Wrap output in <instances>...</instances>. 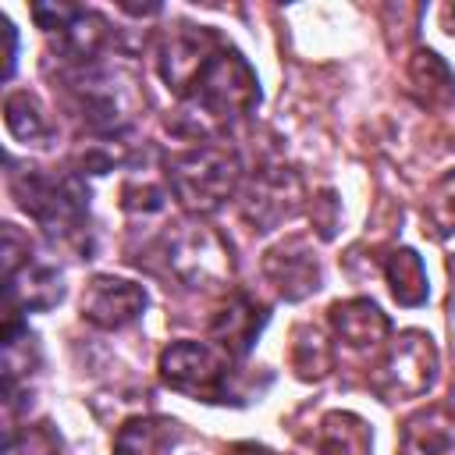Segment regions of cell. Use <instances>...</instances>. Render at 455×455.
Returning a JSON list of instances; mask_svg holds the SVG:
<instances>
[{
  "label": "cell",
  "mask_w": 455,
  "mask_h": 455,
  "mask_svg": "<svg viewBox=\"0 0 455 455\" xmlns=\"http://www.w3.org/2000/svg\"><path fill=\"white\" fill-rule=\"evenodd\" d=\"M167 263L185 284H220L231 274L224 238L203 224H188L167 242Z\"/></svg>",
  "instance_id": "7"
},
{
  "label": "cell",
  "mask_w": 455,
  "mask_h": 455,
  "mask_svg": "<svg viewBox=\"0 0 455 455\" xmlns=\"http://www.w3.org/2000/svg\"><path fill=\"white\" fill-rule=\"evenodd\" d=\"M160 75L167 89L181 96V117L188 135H210L235 117H245L256 100V75L238 50L220 43L210 28H178L160 50Z\"/></svg>",
  "instance_id": "1"
},
{
  "label": "cell",
  "mask_w": 455,
  "mask_h": 455,
  "mask_svg": "<svg viewBox=\"0 0 455 455\" xmlns=\"http://www.w3.org/2000/svg\"><path fill=\"white\" fill-rule=\"evenodd\" d=\"M11 192L25 213H32L50 235H75L85 220V188L75 174L25 171L11 174Z\"/></svg>",
  "instance_id": "4"
},
{
  "label": "cell",
  "mask_w": 455,
  "mask_h": 455,
  "mask_svg": "<svg viewBox=\"0 0 455 455\" xmlns=\"http://www.w3.org/2000/svg\"><path fill=\"white\" fill-rule=\"evenodd\" d=\"M295 199H299V181L291 174H263L259 181H252L245 213L252 224L270 228L295 210Z\"/></svg>",
  "instance_id": "15"
},
{
  "label": "cell",
  "mask_w": 455,
  "mask_h": 455,
  "mask_svg": "<svg viewBox=\"0 0 455 455\" xmlns=\"http://www.w3.org/2000/svg\"><path fill=\"white\" fill-rule=\"evenodd\" d=\"M7 455H60V437L50 430V423H36L7 437Z\"/></svg>",
  "instance_id": "21"
},
{
  "label": "cell",
  "mask_w": 455,
  "mask_h": 455,
  "mask_svg": "<svg viewBox=\"0 0 455 455\" xmlns=\"http://www.w3.org/2000/svg\"><path fill=\"white\" fill-rule=\"evenodd\" d=\"M146 309V291L135 281L124 277H110L100 274L85 284L82 291V320L103 327V331H117L128 327L132 320H139V313Z\"/></svg>",
  "instance_id": "9"
},
{
  "label": "cell",
  "mask_w": 455,
  "mask_h": 455,
  "mask_svg": "<svg viewBox=\"0 0 455 455\" xmlns=\"http://www.w3.org/2000/svg\"><path fill=\"white\" fill-rule=\"evenodd\" d=\"M267 320V309L256 306L245 295H235L213 320H210V341L228 355V359H242L249 352V345L256 341L259 327Z\"/></svg>",
  "instance_id": "11"
},
{
  "label": "cell",
  "mask_w": 455,
  "mask_h": 455,
  "mask_svg": "<svg viewBox=\"0 0 455 455\" xmlns=\"http://www.w3.org/2000/svg\"><path fill=\"white\" fill-rule=\"evenodd\" d=\"M224 455H277V451L263 448V444H252V441H242V444H231Z\"/></svg>",
  "instance_id": "22"
},
{
  "label": "cell",
  "mask_w": 455,
  "mask_h": 455,
  "mask_svg": "<svg viewBox=\"0 0 455 455\" xmlns=\"http://www.w3.org/2000/svg\"><path fill=\"white\" fill-rule=\"evenodd\" d=\"M263 274L288 302H299L320 288V259L302 235H288L284 242L270 245L263 252Z\"/></svg>",
  "instance_id": "8"
},
{
  "label": "cell",
  "mask_w": 455,
  "mask_h": 455,
  "mask_svg": "<svg viewBox=\"0 0 455 455\" xmlns=\"http://www.w3.org/2000/svg\"><path fill=\"white\" fill-rule=\"evenodd\" d=\"M384 277L391 284V295L402 302V306H419L427 302V270H423V259L416 256V249H395L384 263Z\"/></svg>",
  "instance_id": "17"
},
{
  "label": "cell",
  "mask_w": 455,
  "mask_h": 455,
  "mask_svg": "<svg viewBox=\"0 0 455 455\" xmlns=\"http://www.w3.org/2000/svg\"><path fill=\"white\" fill-rule=\"evenodd\" d=\"M160 377L167 387L203 398L228 402V355L206 341H174L160 355Z\"/></svg>",
  "instance_id": "6"
},
{
  "label": "cell",
  "mask_w": 455,
  "mask_h": 455,
  "mask_svg": "<svg viewBox=\"0 0 455 455\" xmlns=\"http://www.w3.org/2000/svg\"><path fill=\"white\" fill-rule=\"evenodd\" d=\"M409 82H412V89L419 92V100L430 103V107H441V103L455 100V78H451L448 64H444L434 50H419V53L412 57V64H409Z\"/></svg>",
  "instance_id": "18"
},
{
  "label": "cell",
  "mask_w": 455,
  "mask_h": 455,
  "mask_svg": "<svg viewBox=\"0 0 455 455\" xmlns=\"http://www.w3.org/2000/svg\"><path fill=\"white\" fill-rule=\"evenodd\" d=\"M4 121H7V132L25 146H50L53 139L50 117L43 114L39 100L28 92H11L4 100Z\"/></svg>",
  "instance_id": "16"
},
{
  "label": "cell",
  "mask_w": 455,
  "mask_h": 455,
  "mask_svg": "<svg viewBox=\"0 0 455 455\" xmlns=\"http://www.w3.org/2000/svg\"><path fill=\"white\" fill-rule=\"evenodd\" d=\"M448 14H451V18H455V7H451V11H448ZM451 32H455V28H451Z\"/></svg>",
  "instance_id": "23"
},
{
  "label": "cell",
  "mask_w": 455,
  "mask_h": 455,
  "mask_svg": "<svg viewBox=\"0 0 455 455\" xmlns=\"http://www.w3.org/2000/svg\"><path fill=\"white\" fill-rule=\"evenodd\" d=\"M437 377V348L430 341V334L423 331H405L391 352L384 355V363L377 366V373L370 377V387L384 398V402H402V398H419L430 391Z\"/></svg>",
  "instance_id": "5"
},
{
  "label": "cell",
  "mask_w": 455,
  "mask_h": 455,
  "mask_svg": "<svg viewBox=\"0 0 455 455\" xmlns=\"http://www.w3.org/2000/svg\"><path fill=\"white\" fill-rule=\"evenodd\" d=\"M423 217L437 235L455 231V171H448L444 178L434 181V188L427 192V203H423Z\"/></svg>",
  "instance_id": "20"
},
{
  "label": "cell",
  "mask_w": 455,
  "mask_h": 455,
  "mask_svg": "<svg viewBox=\"0 0 455 455\" xmlns=\"http://www.w3.org/2000/svg\"><path fill=\"white\" fill-rule=\"evenodd\" d=\"M68 89L75 96L78 114L85 117V124L92 132L128 128L132 117H135V107L142 103L139 78L128 68L107 64V60H89V64L71 68Z\"/></svg>",
  "instance_id": "2"
},
{
  "label": "cell",
  "mask_w": 455,
  "mask_h": 455,
  "mask_svg": "<svg viewBox=\"0 0 455 455\" xmlns=\"http://www.w3.org/2000/svg\"><path fill=\"white\" fill-rule=\"evenodd\" d=\"M398 455H455V416L444 405H430L405 419Z\"/></svg>",
  "instance_id": "12"
},
{
  "label": "cell",
  "mask_w": 455,
  "mask_h": 455,
  "mask_svg": "<svg viewBox=\"0 0 455 455\" xmlns=\"http://www.w3.org/2000/svg\"><path fill=\"white\" fill-rule=\"evenodd\" d=\"M178 444V423L167 416H135L114 437V455H171Z\"/></svg>",
  "instance_id": "14"
},
{
  "label": "cell",
  "mask_w": 455,
  "mask_h": 455,
  "mask_svg": "<svg viewBox=\"0 0 455 455\" xmlns=\"http://www.w3.org/2000/svg\"><path fill=\"white\" fill-rule=\"evenodd\" d=\"M334 366V352L316 327H299L291 341V370L302 380H323Z\"/></svg>",
  "instance_id": "19"
},
{
  "label": "cell",
  "mask_w": 455,
  "mask_h": 455,
  "mask_svg": "<svg viewBox=\"0 0 455 455\" xmlns=\"http://www.w3.org/2000/svg\"><path fill=\"white\" fill-rule=\"evenodd\" d=\"M167 185L178 203L192 213L217 210L238 185V156L224 146L199 142L196 149L174 153L167 160Z\"/></svg>",
  "instance_id": "3"
},
{
  "label": "cell",
  "mask_w": 455,
  "mask_h": 455,
  "mask_svg": "<svg viewBox=\"0 0 455 455\" xmlns=\"http://www.w3.org/2000/svg\"><path fill=\"white\" fill-rule=\"evenodd\" d=\"M370 430L355 412H327L299 437L302 455H370Z\"/></svg>",
  "instance_id": "10"
},
{
  "label": "cell",
  "mask_w": 455,
  "mask_h": 455,
  "mask_svg": "<svg viewBox=\"0 0 455 455\" xmlns=\"http://www.w3.org/2000/svg\"><path fill=\"white\" fill-rule=\"evenodd\" d=\"M331 327L348 348H373L387 338L391 323L370 299H348L331 306Z\"/></svg>",
  "instance_id": "13"
}]
</instances>
